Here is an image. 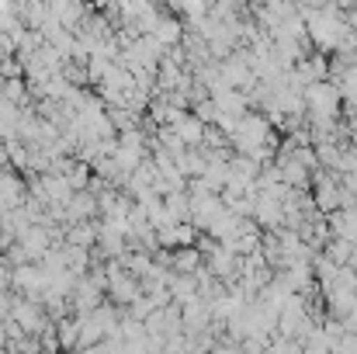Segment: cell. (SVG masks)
<instances>
[{
  "mask_svg": "<svg viewBox=\"0 0 357 354\" xmlns=\"http://www.w3.org/2000/svg\"><path fill=\"white\" fill-rule=\"evenodd\" d=\"M56 337H59V354L80 351V316H70V320L56 323Z\"/></svg>",
  "mask_w": 357,
  "mask_h": 354,
  "instance_id": "9c48e42d",
  "label": "cell"
},
{
  "mask_svg": "<svg viewBox=\"0 0 357 354\" xmlns=\"http://www.w3.org/2000/svg\"><path fill=\"white\" fill-rule=\"evenodd\" d=\"M91 219H101V209H98V198L91 191H77L73 202L66 205V223H91Z\"/></svg>",
  "mask_w": 357,
  "mask_h": 354,
  "instance_id": "52a82bcc",
  "label": "cell"
},
{
  "mask_svg": "<svg viewBox=\"0 0 357 354\" xmlns=\"http://www.w3.org/2000/svg\"><path fill=\"white\" fill-rule=\"evenodd\" d=\"M202 267H205V253L198 246H177V250H170V271L174 274L195 278Z\"/></svg>",
  "mask_w": 357,
  "mask_h": 354,
  "instance_id": "3957f363",
  "label": "cell"
},
{
  "mask_svg": "<svg viewBox=\"0 0 357 354\" xmlns=\"http://www.w3.org/2000/svg\"><path fill=\"white\" fill-rule=\"evenodd\" d=\"M351 271L357 274V250H354V257H351Z\"/></svg>",
  "mask_w": 357,
  "mask_h": 354,
  "instance_id": "5bb4252c",
  "label": "cell"
},
{
  "mask_svg": "<svg viewBox=\"0 0 357 354\" xmlns=\"http://www.w3.org/2000/svg\"><path fill=\"white\" fill-rule=\"evenodd\" d=\"M340 184H344V188H347V191L357 198V170H354V174H347V177H340Z\"/></svg>",
  "mask_w": 357,
  "mask_h": 354,
  "instance_id": "4fadbf2b",
  "label": "cell"
},
{
  "mask_svg": "<svg viewBox=\"0 0 357 354\" xmlns=\"http://www.w3.org/2000/svg\"><path fill=\"white\" fill-rule=\"evenodd\" d=\"M351 149H354V153H357V132H354V135H351Z\"/></svg>",
  "mask_w": 357,
  "mask_h": 354,
  "instance_id": "9a60e30c",
  "label": "cell"
},
{
  "mask_svg": "<svg viewBox=\"0 0 357 354\" xmlns=\"http://www.w3.org/2000/svg\"><path fill=\"white\" fill-rule=\"evenodd\" d=\"M153 313H156V302H153L146 292H142V295H139V299H135L128 309H125V316H132V320H139V323H146Z\"/></svg>",
  "mask_w": 357,
  "mask_h": 354,
  "instance_id": "7c38bea8",
  "label": "cell"
},
{
  "mask_svg": "<svg viewBox=\"0 0 357 354\" xmlns=\"http://www.w3.org/2000/svg\"><path fill=\"white\" fill-rule=\"evenodd\" d=\"M167 52L170 49H177V45H184V35H188V28H184V21L170 10V7H163V14H160V21H156V28L149 31Z\"/></svg>",
  "mask_w": 357,
  "mask_h": 354,
  "instance_id": "7a4b0ae2",
  "label": "cell"
},
{
  "mask_svg": "<svg viewBox=\"0 0 357 354\" xmlns=\"http://www.w3.org/2000/svg\"><path fill=\"white\" fill-rule=\"evenodd\" d=\"M163 209L170 212L174 223H191V195L188 191H174L163 198Z\"/></svg>",
  "mask_w": 357,
  "mask_h": 354,
  "instance_id": "30bf717a",
  "label": "cell"
},
{
  "mask_svg": "<svg viewBox=\"0 0 357 354\" xmlns=\"http://www.w3.org/2000/svg\"><path fill=\"white\" fill-rule=\"evenodd\" d=\"M38 184H42V198H45V205H59V209H66L70 202H73V188H70V181L66 177H56V174H45V177H38Z\"/></svg>",
  "mask_w": 357,
  "mask_h": 354,
  "instance_id": "277c9868",
  "label": "cell"
},
{
  "mask_svg": "<svg viewBox=\"0 0 357 354\" xmlns=\"http://www.w3.org/2000/svg\"><path fill=\"white\" fill-rule=\"evenodd\" d=\"M17 243L24 246V253L31 257V264H38V260L49 253V250H56V239H52V233H49L45 226H31V230L21 236Z\"/></svg>",
  "mask_w": 357,
  "mask_h": 354,
  "instance_id": "5b68a950",
  "label": "cell"
},
{
  "mask_svg": "<svg viewBox=\"0 0 357 354\" xmlns=\"http://www.w3.org/2000/svg\"><path fill=\"white\" fill-rule=\"evenodd\" d=\"M326 223H330L333 239H347V243H354L357 246V209H340V212L330 216Z\"/></svg>",
  "mask_w": 357,
  "mask_h": 354,
  "instance_id": "ba28073f",
  "label": "cell"
},
{
  "mask_svg": "<svg viewBox=\"0 0 357 354\" xmlns=\"http://www.w3.org/2000/svg\"><path fill=\"white\" fill-rule=\"evenodd\" d=\"M28 337H38L42 330H49L52 327V320L45 316V309H42V302H35V299H17V306H14V316H10Z\"/></svg>",
  "mask_w": 357,
  "mask_h": 354,
  "instance_id": "6da1fadb",
  "label": "cell"
},
{
  "mask_svg": "<svg viewBox=\"0 0 357 354\" xmlns=\"http://www.w3.org/2000/svg\"><path fill=\"white\" fill-rule=\"evenodd\" d=\"M174 132L181 135V142H184L188 149H205V135H208V125H205V121H202L198 115H191V112H188V115L181 118L177 125H174Z\"/></svg>",
  "mask_w": 357,
  "mask_h": 354,
  "instance_id": "8992f818",
  "label": "cell"
},
{
  "mask_svg": "<svg viewBox=\"0 0 357 354\" xmlns=\"http://www.w3.org/2000/svg\"><path fill=\"white\" fill-rule=\"evenodd\" d=\"M354 250H357V246H354V243H347V239H330L323 253H326V257H330L337 267H351V257H354Z\"/></svg>",
  "mask_w": 357,
  "mask_h": 354,
  "instance_id": "8fae6325",
  "label": "cell"
}]
</instances>
